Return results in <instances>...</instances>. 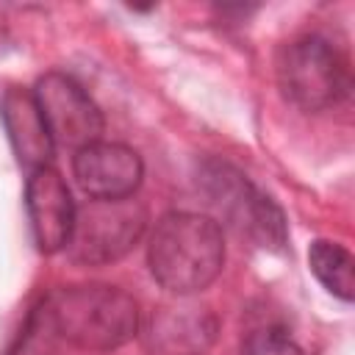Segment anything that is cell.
<instances>
[{
  "instance_id": "3957f363",
  "label": "cell",
  "mask_w": 355,
  "mask_h": 355,
  "mask_svg": "<svg viewBox=\"0 0 355 355\" xmlns=\"http://www.w3.org/2000/svg\"><path fill=\"white\" fill-rule=\"evenodd\" d=\"M280 94L300 111L319 114L341 105L352 89V72L344 53L319 33L291 39L277 58Z\"/></svg>"
},
{
  "instance_id": "277c9868",
  "label": "cell",
  "mask_w": 355,
  "mask_h": 355,
  "mask_svg": "<svg viewBox=\"0 0 355 355\" xmlns=\"http://www.w3.org/2000/svg\"><path fill=\"white\" fill-rule=\"evenodd\" d=\"M147 211L139 200H86L75 205V222L67 252L75 263L103 266L128 255L141 239Z\"/></svg>"
},
{
  "instance_id": "7a4b0ae2",
  "label": "cell",
  "mask_w": 355,
  "mask_h": 355,
  "mask_svg": "<svg viewBox=\"0 0 355 355\" xmlns=\"http://www.w3.org/2000/svg\"><path fill=\"white\" fill-rule=\"evenodd\" d=\"M47 300L61 341L78 349L108 352L128 344L139 330V305L119 286L83 283L58 288Z\"/></svg>"
},
{
  "instance_id": "9c48e42d",
  "label": "cell",
  "mask_w": 355,
  "mask_h": 355,
  "mask_svg": "<svg viewBox=\"0 0 355 355\" xmlns=\"http://www.w3.org/2000/svg\"><path fill=\"white\" fill-rule=\"evenodd\" d=\"M219 322L211 308L197 302L164 305L153 313L147 341L158 355H205L216 338Z\"/></svg>"
},
{
  "instance_id": "8992f818",
  "label": "cell",
  "mask_w": 355,
  "mask_h": 355,
  "mask_svg": "<svg viewBox=\"0 0 355 355\" xmlns=\"http://www.w3.org/2000/svg\"><path fill=\"white\" fill-rule=\"evenodd\" d=\"M33 97L53 136V144L80 150L103 136V114L75 78L64 72H47L39 78Z\"/></svg>"
},
{
  "instance_id": "30bf717a",
  "label": "cell",
  "mask_w": 355,
  "mask_h": 355,
  "mask_svg": "<svg viewBox=\"0 0 355 355\" xmlns=\"http://www.w3.org/2000/svg\"><path fill=\"white\" fill-rule=\"evenodd\" d=\"M0 116L8 133V141L14 147L17 161L33 172L42 166H50L53 161V136L44 125V116L39 111V103L33 92L11 86L0 100Z\"/></svg>"
},
{
  "instance_id": "52a82bcc",
  "label": "cell",
  "mask_w": 355,
  "mask_h": 355,
  "mask_svg": "<svg viewBox=\"0 0 355 355\" xmlns=\"http://www.w3.org/2000/svg\"><path fill=\"white\" fill-rule=\"evenodd\" d=\"M72 172L78 186L94 200H125L141 186V155L119 141H92L75 150Z\"/></svg>"
},
{
  "instance_id": "ba28073f",
  "label": "cell",
  "mask_w": 355,
  "mask_h": 355,
  "mask_svg": "<svg viewBox=\"0 0 355 355\" xmlns=\"http://www.w3.org/2000/svg\"><path fill=\"white\" fill-rule=\"evenodd\" d=\"M25 208H28L36 250L44 255L67 250L72 222H75V202H72L69 186L58 169L42 166L28 175Z\"/></svg>"
},
{
  "instance_id": "7c38bea8",
  "label": "cell",
  "mask_w": 355,
  "mask_h": 355,
  "mask_svg": "<svg viewBox=\"0 0 355 355\" xmlns=\"http://www.w3.org/2000/svg\"><path fill=\"white\" fill-rule=\"evenodd\" d=\"M58 341H61V336H58L55 322H53L50 300L42 297L31 308V313H28L17 341L11 344V349L6 355H55Z\"/></svg>"
},
{
  "instance_id": "6da1fadb",
  "label": "cell",
  "mask_w": 355,
  "mask_h": 355,
  "mask_svg": "<svg viewBox=\"0 0 355 355\" xmlns=\"http://www.w3.org/2000/svg\"><path fill=\"white\" fill-rule=\"evenodd\" d=\"M147 263L158 286L178 297L208 288L225 266V236L214 216L194 211H169L158 219Z\"/></svg>"
},
{
  "instance_id": "4fadbf2b",
  "label": "cell",
  "mask_w": 355,
  "mask_h": 355,
  "mask_svg": "<svg viewBox=\"0 0 355 355\" xmlns=\"http://www.w3.org/2000/svg\"><path fill=\"white\" fill-rule=\"evenodd\" d=\"M241 355H302V349L283 327H261L244 338Z\"/></svg>"
},
{
  "instance_id": "5b68a950",
  "label": "cell",
  "mask_w": 355,
  "mask_h": 355,
  "mask_svg": "<svg viewBox=\"0 0 355 355\" xmlns=\"http://www.w3.org/2000/svg\"><path fill=\"white\" fill-rule=\"evenodd\" d=\"M202 183L211 197V205L241 236L252 239L258 247H266V250H280L286 244L288 230H286L283 211L272 197L258 191L239 169L214 161L205 166Z\"/></svg>"
},
{
  "instance_id": "8fae6325",
  "label": "cell",
  "mask_w": 355,
  "mask_h": 355,
  "mask_svg": "<svg viewBox=\"0 0 355 355\" xmlns=\"http://www.w3.org/2000/svg\"><path fill=\"white\" fill-rule=\"evenodd\" d=\"M308 263H311V272L316 275V280L330 294H336L344 302H352L355 261H352V252L347 247H341L336 241H327V239H316L308 250Z\"/></svg>"
}]
</instances>
